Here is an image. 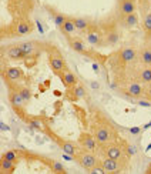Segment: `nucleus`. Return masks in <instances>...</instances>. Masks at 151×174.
Returning a JSON list of instances; mask_svg holds the SVG:
<instances>
[{"label":"nucleus","mask_w":151,"mask_h":174,"mask_svg":"<svg viewBox=\"0 0 151 174\" xmlns=\"http://www.w3.org/2000/svg\"><path fill=\"white\" fill-rule=\"evenodd\" d=\"M94 137L98 141V144L106 146V144H110L116 139V133L107 126H98L94 130Z\"/></svg>","instance_id":"nucleus-3"},{"label":"nucleus","mask_w":151,"mask_h":174,"mask_svg":"<svg viewBox=\"0 0 151 174\" xmlns=\"http://www.w3.org/2000/svg\"><path fill=\"white\" fill-rule=\"evenodd\" d=\"M19 151L17 150H9V151H6L3 156H1V158H6V160H10V161H17L19 160Z\"/></svg>","instance_id":"nucleus-29"},{"label":"nucleus","mask_w":151,"mask_h":174,"mask_svg":"<svg viewBox=\"0 0 151 174\" xmlns=\"http://www.w3.org/2000/svg\"><path fill=\"white\" fill-rule=\"evenodd\" d=\"M73 22L76 24V29L80 30V32H86V30H88V27H90V22L86 20V19H83V17H74Z\"/></svg>","instance_id":"nucleus-26"},{"label":"nucleus","mask_w":151,"mask_h":174,"mask_svg":"<svg viewBox=\"0 0 151 174\" xmlns=\"http://www.w3.org/2000/svg\"><path fill=\"white\" fill-rule=\"evenodd\" d=\"M29 123H30V126H32L33 129H36V130H43V127H42V124H40V121H39V120L33 119V120H30Z\"/></svg>","instance_id":"nucleus-32"},{"label":"nucleus","mask_w":151,"mask_h":174,"mask_svg":"<svg viewBox=\"0 0 151 174\" xmlns=\"http://www.w3.org/2000/svg\"><path fill=\"white\" fill-rule=\"evenodd\" d=\"M33 30V24L29 20H20L16 24V34L17 36H24L29 34Z\"/></svg>","instance_id":"nucleus-18"},{"label":"nucleus","mask_w":151,"mask_h":174,"mask_svg":"<svg viewBox=\"0 0 151 174\" xmlns=\"http://www.w3.org/2000/svg\"><path fill=\"white\" fill-rule=\"evenodd\" d=\"M86 42L90 46L93 47H97V46H101V34L98 32H87L86 34Z\"/></svg>","instance_id":"nucleus-19"},{"label":"nucleus","mask_w":151,"mask_h":174,"mask_svg":"<svg viewBox=\"0 0 151 174\" xmlns=\"http://www.w3.org/2000/svg\"><path fill=\"white\" fill-rule=\"evenodd\" d=\"M126 93H127V96H130V97H141L144 94V87L141 86L140 83L134 81V83L127 84Z\"/></svg>","instance_id":"nucleus-13"},{"label":"nucleus","mask_w":151,"mask_h":174,"mask_svg":"<svg viewBox=\"0 0 151 174\" xmlns=\"http://www.w3.org/2000/svg\"><path fill=\"white\" fill-rule=\"evenodd\" d=\"M4 54L7 56L11 60H20V59H24V54H23L22 49L19 44H14V46H9L4 49Z\"/></svg>","instance_id":"nucleus-12"},{"label":"nucleus","mask_w":151,"mask_h":174,"mask_svg":"<svg viewBox=\"0 0 151 174\" xmlns=\"http://www.w3.org/2000/svg\"><path fill=\"white\" fill-rule=\"evenodd\" d=\"M3 76L6 77V80H11V81H16V80H20L23 77V71L19 67H9L3 71Z\"/></svg>","instance_id":"nucleus-15"},{"label":"nucleus","mask_w":151,"mask_h":174,"mask_svg":"<svg viewBox=\"0 0 151 174\" xmlns=\"http://www.w3.org/2000/svg\"><path fill=\"white\" fill-rule=\"evenodd\" d=\"M144 94H145V97H147V98H148V100L151 101V83H150V86H148L147 88H145V90H144Z\"/></svg>","instance_id":"nucleus-34"},{"label":"nucleus","mask_w":151,"mask_h":174,"mask_svg":"<svg viewBox=\"0 0 151 174\" xmlns=\"http://www.w3.org/2000/svg\"><path fill=\"white\" fill-rule=\"evenodd\" d=\"M140 79L143 83H151V67L145 66L140 71Z\"/></svg>","instance_id":"nucleus-27"},{"label":"nucleus","mask_w":151,"mask_h":174,"mask_svg":"<svg viewBox=\"0 0 151 174\" xmlns=\"http://www.w3.org/2000/svg\"><path fill=\"white\" fill-rule=\"evenodd\" d=\"M140 62L144 66L151 67V47H144L140 53Z\"/></svg>","instance_id":"nucleus-25"},{"label":"nucleus","mask_w":151,"mask_h":174,"mask_svg":"<svg viewBox=\"0 0 151 174\" xmlns=\"http://www.w3.org/2000/svg\"><path fill=\"white\" fill-rule=\"evenodd\" d=\"M78 143H80L81 149H83V150H87V151L94 153V151H97V149H98V141L96 140V137L91 136V134H88V133L80 134Z\"/></svg>","instance_id":"nucleus-5"},{"label":"nucleus","mask_w":151,"mask_h":174,"mask_svg":"<svg viewBox=\"0 0 151 174\" xmlns=\"http://www.w3.org/2000/svg\"><path fill=\"white\" fill-rule=\"evenodd\" d=\"M60 30L64 33L67 37H68V36H71V34H73V33L77 30V29H76L74 22H73V19H68V17H67V20L63 23V26L60 27Z\"/></svg>","instance_id":"nucleus-22"},{"label":"nucleus","mask_w":151,"mask_h":174,"mask_svg":"<svg viewBox=\"0 0 151 174\" xmlns=\"http://www.w3.org/2000/svg\"><path fill=\"white\" fill-rule=\"evenodd\" d=\"M137 104L143 106V107H151V101H145V100H138Z\"/></svg>","instance_id":"nucleus-33"},{"label":"nucleus","mask_w":151,"mask_h":174,"mask_svg":"<svg viewBox=\"0 0 151 174\" xmlns=\"http://www.w3.org/2000/svg\"><path fill=\"white\" fill-rule=\"evenodd\" d=\"M59 76H60L63 84H64L67 88H71V87H74L76 84H77V77H76L68 69H66L64 71H61Z\"/></svg>","instance_id":"nucleus-11"},{"label":"nucleus","mask_w":151,"mask_h":174,"mask_svg":"<svg viewBox=\"0 0 151 174\" xmlns=\"http://www.w3.org/2000/svg\"><path fill=\"white\" fill-rule=\"evenodd\" d=\"M46 163L47 166L50 167V170L53 171V173H57V174H66L67 173V170L64 168V166L61 163H59V161H56V160H46Z\"/></svg>","instance_id":"nucleus-21"},{"label":"nucleus","mask_w":151,"mask_h":174,"mask_svg":"<svg viewBox=\"0 0 151 174\" xmlns=\"http://www.w3.org/2000/svg\"><path fill=\"white\" fill-rule=\"evenodd\" d=\"M16 168V161H10L6 158H1L0 161V173L1 174H11Z\"/></svg>","instance_id":"nucleus-20"},{"label":"nucleus","mask_w":151,"mask_h":174,"mask_svg":"<svg viewBox=\"0 0 151 174\" xmlns=\"http://www.w3.org/2000/svg\"><path fill=\"white\" fill-rule=\"evenodd\" d=\"M101 166H103L106 173H119L123 168L121 160H114V158H110V157H106L101 161Z\"/></svg>","instance_id":"nucleus-6"},{"label":"nucleus","mask_w":151,"mask_h":174,"mask_svg":"<svg viewBox=\"0 0 151 174\" xmlns=\"http://www.w3.org/2000/svg\"><path fill=\"white\" fill-rule=\"evenodd\" d=\"M119 40H120V34H119V32H116V30L107 32L106 37H104V43L107 44V46H114V44L119 43Z\"/></svg>","instance_id":"nucleus-23"},{"label":"nucleus","mask_w":151,"mask_h":174,"mask_svg":"<svg viewBox=\"0 0 151 174\" xmlns=\"http://www.w3.org/2000/svg\"><path fill=\"white\" fill-rule=\"evenodd\" d=\"M9 98H10V103L11 106L14 107V110H22L23 107H24V98L22 97V94L19 93V91H10V96H9Z\"/></svg>","instance_id":"nucleus-16"},{"label":"nucleus","mask_w":151,"mask_h":174,"mask_svg":"<svg viewBox=\"0 0 151 174\" xmlns=\"http://www.w3.org/2000/svg\"><path fill=\"white\" fill-rule=\"evenodd\" d=\"M49 63H50V67L53 69V71L56 74H60L61 71H64L66 69H67L63 56L60 54L57 50H52L50 52V54H49Z\"/></svg>","instance_id":"nucleus-4"},{"label":"nucleus","mask_w":151,"mask_h":174,"mask_svg":"<svg viewBox=\"0 0 151 174\" xmlns=\"http://www.w3.org/2000/svg\"><path fill=\"white\" fill-rule=\"evenodd\" d=\"M68 39V43L71 46V49L77 52V53H80V54H88V49L86 47V43L80 39V37H67Z\"/></svg>","instance_id":"nucleus-9"},{"label":"nucleus","mask_w":151,"mask_h":174,"mask_svg":"<svg viewBox=\"0 0 151 174\" xmlns=\"http://www.w3.org/2000/svg\"><path fill=\"white\" fill-rule=\"evenodd\" d=\"M147 173H150V174H151V164H150V167L147 168Z\"/></svg>","instance_id":"nucleus-37"},{"label":"nucleus","mask_w":151,"mask_h":174,"mask_svg":"<svg viewBox=\"0 0 151 174\" xmlns=\"http://www.w3.org/2000/svg\"><path fill=\"white\" fill-rule=\"evenodd\" d=\"M140 131H141L140 127H131V129H130V133H131V134H140Z\"/></svg>","instance_id":"nucleus-35"},{"label":"nucleus","mask_w":151,"mask_h":174,"mask_svg":"<svg viewBox=\"0 0 151 174\" xmlns=\"http://www.w3.org/2000/svg\"><path fill=\"white\" fill-rule=\"evenodd\" d=\"M119 56L123 63H133L137 59V52L133 47H124V49L120 50Z\"/></svg>","instance_id":"nucleus-10"},{"label":"nucleus","mask_w":151,"mask_h":174,"mask_svg":"<svg viewBox=\"0 0 151 174\" xmlns=\"http://www.w3.org/2000/svg\"><path fill=\"white\" fill-rule=\"evenodd\" d=\"M74 160L80 164L83 168H86L87 171H90L91 168H94L98 163V158L94 156L93 151H87V150H81L77 156L74 157Z\"/></svg>","instance_id":"nucleus-1"},{"label":"nucleus","mask_w":151,"mask_h":174,"mask_svg":"<svg viewBox=\"0 0 151 174\" xmlns=\"http://www.w3.org/2000/svg\"><path fill=\"white\" fill-rule=\"evenodd\" d=\"M135 10H137V4L134 0H120L119 1V11L121 16L135 13Z\"/></svg>","instance_id":"nucleus-7"},{"label":"nucleus","mask_w":151,"mask_h":174,"mask_svg":"<svg viewBox=\"0 0 151 174\" xmlns=\"http://www.w3.org/2000/svg\"><path fill=\"white\" fill-rule=\"evenodd\" d=\"M17 91H19V93L22 94V97L24 98V101H26V103H27V101H29V100L32 98V91H30V90H29L27 87H20V88H19Z\"/></svg>","instance_id":"nucleus-31"},{"label":"nucleus","mask_w":151,"mask_h":174,"mask_svg":"<svg viewBox=\"0 0 151 174\" xmlns=\"http://www.w3.org/2000/svg\"><path fill=\"white\" fill-rule=\"evenodd\" d=\"M93 69H94V71H96V73H98V64H97V63H93Z\"/></svg>","instance_id":"nucleus-36"},{"label":"nucleus","mask_w":151,"mask_h":174,"mask_svg":"<svg viewBox=\"0 0 151 174\" xmlns=\"http://www.w3.org/2000/svg\"><path fill=\"white\" fill-rule=\"evenodd\" d=\"M19 46L22 49L24 57L33 56L34 53H37V50H39V44L36 42H23V43H19Z\"/></svg>","instance_id":"nucleus-14"},{"label":"nucleus","mask_w":151,"mask_h":174,"mask_svg":"<svg viewBox=\"0 0 151 174\" xmlns=\"http://www.w3.org/2000/svg\"><path fill=\"white\" fill-rule=\"evenodd\" d=\"M143 29L145 33V37L151 39V11H147L143 19Z\"/></svg>","instance_id":"nucleus-24"},{"label":"nucleus","mask_w":151,"mask_h":174,"mask_svg":"<svg viewBox=\"0 0 151 174\" xmlns=\"http://www.w3.org/2000/svg\"><path fill=\"white\" fill-rule=\"evenodd\" d=\"M73 90V94H74L76 98H80V97H84L86 96V88L83 84H76L74 87H71Z\"/></svg>","instance_id":"nucleus-28"},{"label":"nucleus","mask_w":151,"mask_h":174,"mask_svg":"<svg viewBox=\"0 0 151 174\" xmlns=\"http://www.w3.org/2000/svg\"><path fill=\"white\" fill-rule=\"evenodd\" d=\"M138 22H140V19H138V14H135V13L126 14V16L121 17V24H123L124 27H127V29L138 26Z\"/></svg>","instance_id":"nucleus-17"},{"label":"nucleus","mask_w":151,"mask_h":174,"mask_svg":"<svg viewBox=\"0 0 151 174\" xmlns=\"http://www.w3.org/2000/svg\"><path fill=\"white\" fill-rule=\"evenodd\" d=\"M52 13H53L54 23H56L59 27H61V26H63V23L67 20V17H66L64 14H60V13H54V11H52Z\"/></svg>","instance_id":"nucleus-30"},{"label":"nucleus","mask_w":151,"mask_h":174,"mask_svg":"<svg viewBox=\"0 0 151 174\" xmlns=\"http://www.w3.org/2000/svg\"><path fill=\"white\" fill-rule=\"evenodd\" d=\"M46 131L49 133V136H50V137L53 139L54 141H56L57 144H59V146H60V149H61V150H63V151H64L66 154H70V156H73V157H76V156H77L78 153H80L81 150H83V149H78V147L76 146L74 143L67 141V140H63V139H60L59 136H56V134H54L53 131H50L49 129H46Z\"/></svg>","instance_id":"nucleus-2"},{"label":"nucleus","mask_w":151,"mask_h":174,"mask_svg":"<svg viewBox=\"0 0 151 174\" xmlns=\"http://www.w3.org/2000/svg\"><path fill=\"white\" fill-rule=\"evenodd\" d=\"M104 154H106V157H110V158L121 160L123 156H124V151H123V149L120 147L119 144H114V143H113V144H108L107 147H106Z\"/></svg>","instance_id":"nucleus-8"}]
</instances>
